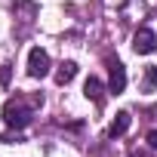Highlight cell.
Segmentation results:
<instances>
[{
    "mask_svg": "<svg viewBox=\"0 0 157 157\" xmlns=\"http://www.w3.org/2000/svg\"><path fill=\"white\" fill-rule=\"evenodd\" d=\"M3 120H6V126H13V129H25V126L34 120V108L25 105L22 99H10V102L3 105Z\"/></svg>",
    "mask_w": 157,
    "mask_h": 157,
    "instance_id": "obj_1",
    "label": "cell"
},
{
    "mask_svg": "<svg viewBox=\"0 0 157 157\" xmlns=\"http://www.w3.org/2000/svg\"><path fill=\"white\" fill-rule=\"evenodd\" d=\"M49 68H52L49 52H46V49H40V46H34V49L28 52V74L34 77V80H43V77L49 74Z\"/></svg>",
    "mask_w": 157,
    "mask_h": 157,
    "instance_id": "obj_2",
    "label": "cell"
},
{
    "mask_svg": "<svg viewBox=\"0 0 157 157\" xmlns=\"http://www.w3.org/2000/svg\"><path fill=\"white\" fill-rule=\"evenodd\" d=\"M126 90V68L120 59H108V93L120 96Z\"/></svg>",
    "mask_w": 157,
    "mask_h": 157,
    "instance_id": "obj_3",
    "label": "cell"
},
{
    "mask_svg": "<svg viewBox=\"0 0 157 157\" xmlns=\"http://www.w3.org/2000/svg\"><path fill=\"white\" fill-rule=\"evenodd\" d=\"M132 49H136L139 56L154 52V49H157V34H154L151 28H139V31L132 34Z\"/></svg>",
    "mask_w": 157,
    "mask_h": 157,
    "instance_id": "obj_4",
    "label": "cell"
},
{
    "mask_svg": "<svg viewBox=\"0 0 157 157\" xmlns=\"http://www.w3.org/2000/svg\"><path fill=\"white\" fill-rule=\"evenodd\" d=\"M83 96H86L90 102H96V105H105V86H102L99 77H86V83H83Z\"/></svg>",
    "mask_w": 157,
    "mask_h": 157,
    "instance_id": "obj_5",
    "label": "cell"
},
{
    "mask_svg": "<svg viewBox=\"0 0 157 157\" xmlns=\"http://www.w3.org/2000/svg\"><path fill=\"white\" fill-rule=\"evenodd\" d=\"M129 123H132L129 111H117V114H114V120H111V126H108V139H120V136L129 129Z\"/></svg>",
    "mask_w": 157,
    "mask_h": 157,
    "instance_id": "obj_6",
    "label": "cell"
},
{
    "mask_svg": "<svg viewBox=\"0 0 157 157\" xmlns=\"http://www.w3.org/2000/svg\"><path fill=\"white\" fill-rule=\"evenodd\" d=\"M74 77H77V62H71V59H68V62H62V65H59V71H56V83H59V86H65V83H71V80H74Z\"/></svg>",
    "mask_w": 157,
    "mask_h": 157,
    "instance_id": "obj_7",
    "label": "cell"
},
{
    "mask_svg": "<svg viewBox=\"0 0 157 157\" xmlns=\"http://www.w3.org/2000/svg\"><path fill=\"white\" fill-rule=\"evenodd\" d=\"M142 90H145V93H154V90H157V68H145V80H142Z\"/></svg>",
    "mask_w": 157,
    "mask_h": 157,
    "instance_id": "obj_8",
    "label": "cell"
},
{
    "mask_svg": "<svg viewBox=\"0 0 157 157\" xmlns=\"http://www.w3.org/2000/svg\"><path fill=\"white\" fill-rule=\"evenodd\" d=\"M148 145L157 151V129H151V132H148Z\"/></svg>",
    "mask_w": 157,
    "mask_h": 157,
    "instance_id": "obj_9",
    "label": "cell"
}]
</instances>
